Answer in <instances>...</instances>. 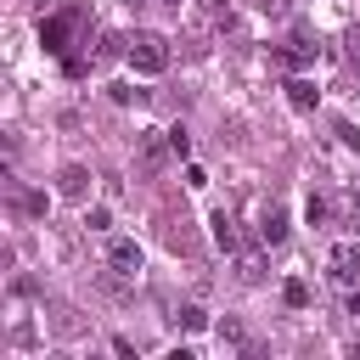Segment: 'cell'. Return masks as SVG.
Here are the masks:
<instances>
[{
	"label": "cell",
	"mask_w": 360,
	"mask_h": 360,
	"mask_svg": "<svg viewBox=\"0 0 360 360\" xmlns=\"http://www.w3.org/2000/svg\"><path fill=\"white\" fill-rule=\"evenodd\" d=\"M124 56H129L135 73H163V68H169V39L152 34V28H141V34L124 39Z\"/></svg>",
	"instance_id": "6da1fadb"
},
{
	"label": "cell",
	"mask_w": 360,
	"mask_h": 360,
	"mask_svg": "<svg viewBox=\"0 0 360 360\" xmlns=\"http://www.w3.org/2000/svg\"><path fill=\"white\" fill-rule=\"evenodd\" d=\"M326 276H332L343 292H354V287H360V242H338V248L326 253Z\"/></svg>",
	"instance_id": "7a4b0ae2"
},
{
	"label": "cell",
	"mask_w": 360,
	"mask_h": 360,
	"mask_svg": "<svg viewBox=\"0 0 360 360\" xmlns=\"http://www.w3.org/2000/svg\"><path fill=\"white\" fill-rule=\"evenodd\" d=\"M169 158H174V146H169V129H163V135H141V152H135L141 174H158Z\"/></svg>",
	"instance_id": "3957f363"
},
{
	"label": "cell",
	"mask_w": 360,
	"mask_h": 360,
	"mask_svg": "<svg viewBox=\"0 0 360 360\" xmlns=\"http://www.w3.org/2000/svg\"><path fill=\"white\" fill-rule=\"evenodd\" d=\"M79 22V11H56V17H45L39 22V45L45 51H68V28Z\"/></svg>",
	"instance_id": "277c9868"
},
{
	"label": "cell",
	"mask_w": 360,
	"mask_h": 360,
	"mask_svg": "<svg viewBox=\"0 0 360 360\" xmlns=\"http://www.w3.org/2000/svg\"><path fill=\"white\" fill-rule=\"evenodd\" d=\"M107 264H112L118 276H135V270H141V248H135L129 236H112V242H107Z\"/></svg>",
	"instance_id": "5b68a950"
},
{
	"label": "cell",
	"mask_w": 360,
	"mask_h": 360,
	"mask_svg": "<svg viewBox=\"0 0 360 360\" xmlns=\"http://www.w3.org/2000/svg\"><path fill=\"white\" fill-rule=\"evenodd\" d=\"M56 191H62V197H73V202H79V197H90V169H84V163H68V169L56 174Z\"/></svg>",
	"instance_id": "8992f818"
},
{
	"label": "cell",
	"mask_w": 360,
	"mask_h": 360,
	"mask_svg": "<svg viewBox=\"0 0 360 360\" xmlns=\"http://www.w3.org/2000/svg\"><path fill=\"white\" fill-rule=\"evenodd\" d=\"M315 51H321V45H315V39H309V34L298 28V34H292V45H287V51H281L276 62H281V68H304V62H315Z\"/></svg>",
	"instance_id": "52a82bcc"
},
{
	"label": "cell",
	"mask_w": 360,
	"mask_h": 360,
	"mask_svg": "<svg viewBox=\"0 0 360 360\" xmlns=\"http://www.w3.org/2000/svg\"><path fill=\"white\" fill-rule=\"evenodd\" d=\"M281 236H287V208H276V202H270V208H264V219H259V242H264V248H276Z\"/></svg>",
	"instance_id": "ba28073f"
},
{
	"label": "cell",
	"mask_w": 360,
	"mask_h": 360,
	"mask_svg": "<svg viewBox=\"0 0 360 360\" xmlns=\"http://www.w3.org/2000/svg\"><path fill=\"white\" fill-rule=\"evenodd\" d=\"M208 225H214V242H219V248H225V253H242V236H236V219H231V214H225V208H219V214H214V219H208Z\"/></svg>",
	"instance_id": "9c48e42d"
},
{
	"label": "cell",
	"mask_w": 360,
	"mask_h": 360,
	"mask_svg": "<svg viewBox=\"0 0 360 360\" xmlns=\"http://www.w3.org/2000/svg\"><path fill=\"white\" fill-rule=\"evenodd\" d=\"M287 101H292L298 112H309V107H315V84H309V79H292V84H287Z\"/></svg>",
	"instance_id": "30bf717a"
},
{
	"label": "cell",
	"mask_w": 360,
	"mask_h": 360,
	"mask_svg": "<svg viewBox=\"0 0 360 360\" xmlns=\"http://www.w3.org/2000/svg\"><path fill=\"white\" fill-rule=\"evenodd\" d=\"M236 276H242V281H264V259H259V253H242V259H236Z\"/></svg>",
	"instance_id": "8fae6325"
},
{
	"label": "cell",
	"mask_w": 360,
	"mask_h": 360,
	"mask_svg": "<svg viewBox=\"0 0 360 360\" xmlns=\"http://www.w3.org/2000/svg\"><path fill=\"white\" fill-rule=\"evenodd\" d=\"M11 202H17L22 214H45V197H39V191H17V186H11Z\"/></svg>",
	"instance_id": "7c38bea8"
},
{
	"label": "cell",
	"mask_w": 360,
	"mask_h": 360,
	"mask_svg": "<svg viewBox=\"0 0 360 360\" xmlns=\"http://www.w3.org/2000/svg\"><path fill=\"white\" fill-rule=\"evenodd\" d=\"M304 219H309V225L321 231V225L332 219V202H326V197H309V208H304Z\"/></svg>",
	"instance_id": "4fadbf2b"
},
{
	"label": "cell",
	"mask_w": 360,
	"mask_h": 360,
	"mask_svg": "<svg viewBox=\"0 0 360 360\" xmlns=\"http://www.w3.org/2000/svg\"><path fill=\"white\" fill-rule=\"evenodd\" d=\"M174 321H180V326H186V332H202V326H208V315H202V309H197V304H186V309H180V315H174Z\"/></svg>",
	"instance_id": "5bb4252c"
},
{
	"label": "cell",
	"mask_w": 360,
	"mask_h": 360,
	"mask_svg": "<svg viewBox=\"0 0 360 360\" xmlns=\"http://www.w3.org/2000/svg\"><path fill=\"white\" fill-rule=\"evenodd\" d=\"M281 298H287L292 309H304V304H309V287H304V281H287V287H281Z\"/></svg>",
	"instance_id": "9a60e30c"
},
{
	"label": "cell",
	"mask_w": 360,
	"mask_h": 360,
	"mask_svg": "<svg viewBox=\"0 0 360 360\" xmlns=\"http://www.w3.org/2000/svg\"><path fill=\"white\" fill-rule=\"evenodd\" d=\"M219 343H231V349H248V332H242L236 321H225V326H219Z\"/></svg>",
	"instance_id": "2e32d148"
},
{
	"label": "cell",
	"mask_w": 360,
	"mask_h": 360,
	"mask_svg": "<svg viewBox=\"0 0 360 360\" xmlns=\"http://www.w3.org/2000/svg\"><path fill=\"white\" fill-rule=\"evenodd\" d=\"M169 146H174V158H186V152H191V135H186V129H169Z\"/></svg>",
	"instance_id": "e0dca14e"
},
{
	"label": "cell",
	"mask_w": 360,
	"mask_h": 360,
	"mask_svg": "<svg viewBox=\"0 0 360 360\" xmlns=\"http://www.w3.org/2000/svg\"><path fill=\"white\" fill-rule=\"evenodd\" d=\"M84 225H90V231H107V225H112V214H107V208H90V214H84Z\"/></svg>",
	"instance_id": "ac0fdd59"
},
{
	"label": "cell",
	"mask_w": 360,
	"mask_h": 360,
	"mask_svg": "<svg viewBox=\"0 0 360 360\" xmlns=\"http://www.w3.org/2000/svg\"><path fill=\"white\" fill-rule=\"evenodd\" d=\"M343 56H349V62H360V28H349V34H343Z\"/></svg>",
	"instance_id": "d6986e66"
},
{
	"label": "cell",
	"mask_w": 360,
	"mask_h": 360,
	"mask_svg": "<svg viewBox=\"0 0 360 360\" xmlns=\"http://www.w3.org/2000/svg\"><path fill=\"white\" fill-rule=\"evenodd\" d=\"M259 11L264 17H287V0H259Z\"/></svg>",
	"instance_id": "ffe728a7"
},
{
	"label": "cell",
	"mask_w": 360,
	"mask_h": 360,
	"mask_svg": "<svg viewBox=\"0 0 360 360\" xmlns=\"http://www.w3.org/2000/svg\"><path fill=\"white\" fill-rule=\"evenodd\" d=\"M349 225L360 231V197H349Z\"/></svg>",
	"instance_id": "44dd1931"
},
{
	"label": "cell",
	"mask_w": 360,
	"mask_h": 360,
	"mask_svg": "<svg viewBox=\"0 0 360 360\" xmlns=\"http://www.w3.org/2000/svg\"><path fill=\"white\" fill-rule=\"evenodd\" d=\"M163 6H180V0H163Z\"/></svg>",
	"instance_id": "7402d4cb"
},
{
	"label": "cell",
	"mask_w": 360,
	"mask_h": 360,
	"mask_svg": "<svg viewBox=\"0 0 360 360\" xmlns=\"http://www.w3.org/2000/svg\"><path fill=\"white\" fill-rule=\"evenodd\" d=\"M129 6H135V0H129Z\"/></svg>",
	"instance_id": "603a6c76"
}]
</instances>
